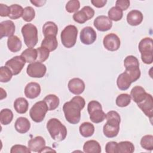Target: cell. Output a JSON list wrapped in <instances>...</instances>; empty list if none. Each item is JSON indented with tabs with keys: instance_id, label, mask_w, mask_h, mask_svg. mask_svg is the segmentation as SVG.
Here are the masks:
<instances>
[{
	"instance_id": "12",
	"label": "cell",
	"mask_w": 153,
	"mask_h": 153,
	"mask_svg": "<svg viewBox=\"0 0 153 153\" xmlns=\"http://www.w3.org/2000/svg\"><path fill=\"white\" fill-rule=\"evenodd\" d=\"M97 34L94 29L90 26L84 27L80 32L79 38L81 42L85 45H90L96 40Z\"/></svg>"
},
{
	"instance_id": "21",
	"label": "cell",
	"mask_w": 153,
	"mask_h": 153,
	"mask_svg": "<svg viewBox=\"0 0 153 153\" xmlns=\"http://www.w3.org/2000/svg\"><path fill=\"white\" fill-rule=\"evenodd\" d=\"M16 130L21 134L27 133L30 128V123L26 117H19L14 124Z\"/></svg>"
},
{
	"instance_id": "43",
	"label": "cell",
	"mask_w": 153,
	"mask_h": 153,
	"mask_svg": "<svg viewBox=\"0 0 153 153\" xmlns=\"http://www.w3.org/2000/svg\"><path fill=\"white\" fill-rule=\"evenodd\" d=\"M11 153H30L31 151L29 149L28 147H26L25 145H13L10 149Z\"/></svg>"
},
{
	"instance_id": "39",
	"label": "cell",
	"mask_w": 153,
	"mask_h": 153,
	"mask_svg": "<svg viewBox=\"0 0 153 153\" xmlns=\"http://www.w3.org/2000/svg\"><path fill=\"white\" fill-rule=\"evenodd\" d=\"M11 71L7 66H1L0 68V81L1 82H9L13 76Z\"/></svg>"
},
{
	"instance_id": "48",
	"label": "cell",
	"mask_w": 153,
	"mask_h": 153,
	"mask_svg": "<svg viewBox=\"0 0 153 153\" xmlns=\"http://www.w3.org/2000/svg\"><path fill=\"white\" fill-rule=\"evenodd\" d=\"M91 3L96 8H102L107 3L106 0H91Z\"/></svg>"
},
{
	"instance_id": "8",
	"label": "cell",
	"mask_w": 153,
	"mask_h": 153,
	"mask_svg": "<svg viewBox=\"0 0 153 153\" xmlns=\"http://www.w3.org/2000/svg\"><path fill=\"white\" fill-rule=\"evenodd\" d=\"M46 66L39 62H35L30 63L26 68V73L32 78H42L46 74Z\"/></svg>"
},
{
	"instance_id": "40",
	"label": "cell",
	"mask_w": 153,
	"mask_h": 153,
	"mask_svg": "<svg viewBox=\"0 0 153 153\" xmlns=\"http://www.w3.org/2000/svg\"><path fill=\"white\" fill-rule=\"evenodd\" d=\"M35 17V10L30 6L26 7L23 10V13L22 15V18L23 20L26 22H30Z\"/></svg>"
},
{
	"instance_id": "1",
	"label": "cell",
	"mask_w": 153,
	"mask_h": 153,
	"mask_svg": "<svg viewBox=\"0 0 153 153\" xmlns=\"http://www.w3.org/2000/svg\"><path fill=\"white\" fill-rule=\"evenodd\" d=\"M85 105L84 99L79 96H74L70 101L65 102L63 111L66 121L72 124H78L81 119V111Z\"/></svg>"
},
{
	"instance_id": "2",
	"label": "cell",
	"mask_w": 153,
	"mask_h": 153,
	"mask_svg": "<svg viewBox=\"0 0 153 153\" xmlns=\"http://www.w3.org/2000/svg\"><path fill=\"white\" fill-rule=\"evenodd\" d=\"M106 123L103 126V132L108 138L116 137L120 131L121 117L120 114L115 111H110L106 114Z\"/></svg>"
},
{
	"instance_id": "17",
	"label": "cell",
	"mask_w": 153,
	"mask_h": 153,
	"mask_svg": "<svg viewBox=\"0 0 153 153\" xmlns=\"http://www.w3.org/2000/svg\"><path fill=\"white\" fill-rule=\"evenodd\" d=\"M16 26L13 21L8 20L0 23V38L4 37H10L15 32Z\"/></svg>"
},
{
	"instance_id": "42",
	"label": "cell",
	"mask_w": 153,
	"mask_h": 153,
	"mask_svg": "<svg viewBox=\"0 0 153 153\" xmlns=\"http://www.w3.org/2000/svg\"><path fill=\"white\" fill-rule=\"evenodd\" d=\"M36 50L38 52V62L42 63L45 62L48 58L50 55V51L47 48L41 46L37 48Z\"/></svg>"
},
{
	"instance_id": "30",
	"label": "cell",
	"mask_w": 153,
	"mask_h": 153,
	"mask_svg": "<svg viewBox=\"0 0 153 153\" xmlns=\"http://www.w3.org/2000/svg\"><path fill=\"white\" fill-rule=\"evenodd\" d=\"M79 131L81 136L84 137H88L94 134V127L91 123L84 122L80 125Z\"/></svg>"
},
{
	"instance_id": "36",
	"label": "cell",
	"mask_w": 153,
	"mask_h": 153,
	"mask_svg": "<svg viewBox=\"0 0 153 153\" xmlns=\"http://www.w3.org/2000/svg\"><path fill=\"white\" fill-rule=\"evenodd\" d=\"M108 18L112 21L117 22L123 18V11L117 7H112L111 8L108 13Z\"/></svg>"
},
{
	"instance_id": "38",
	"label": "cell",
	"mask_w": 153,
	"mask_h": 153,
	"mask_svg": "<svg viewBox=\"0 0 153 153\" xmlns=\"http://www.w3.org/2000/svg\"><path fill=\"white\" fill-rule=\"evenodd\" d=\"M140 145L146 150L152 151L153 149V136L151 134L143 136L140 140Z\"/></svg>"
},
{
	"instance_id": "9",
	"label": "cell",
	"mask_w": 153,
	"mask_h": 153,
	"mask_svg": "<svg viewBox=\"0 0 153 153\" xmlns=\"http://www.w3.org/2000/svg\"><path fill=\"white\" fill-rule=\"evenodd\" d=\"M26 63L25 59L20 55L7 60L5 65L11 71L13 75H17L20 73Z\"/></svg>"
},
{
	"instance_id": "7",
	"label": "cell",
	"mask_w": 153,
	"mask_h": 153,
	"mask_svg": "<svg viewBox=\"0 0 153 153\" xmlns=\"http://www.w3.org/2000/svg\"><path fill=\"white\" fill-rule=\"evenodd\" d=\"M48 111V106L44 100L36 102L29 111L31 119L35 123L42 122Z\"/></svg>"
},
{
	"instance_id": "50",
	"label": "cell",
	"mask_w": 153,
	"mask_h": 153,
	"mask_svg": "<svg viewBox=\"0 0 153 153\" xmlns=\"http://www.w3.org/2000/svg\"><path fill=\"white\" fill-rule=\"evenodd\" d=\"M56 152V151L54 150L53 149L51 148L50 147L48 146H44L40 151V152Z\"/></svg>"
},
{
	"instance_id": "47",
	"label": "cell",
	"mask_w": 153,
	"mask_h": 153,
	"mask_svg": "<svg viewBox=\"0 0 153 153\" xmlns=\"http://www.w3.org/2000/svg\"><path fill=\"white\" fill-rule=\"evenodd\" d=\"M141 59L145 64H151L153 62V53L141 54Z\"/></svg>"
},
{
	"instance_id": "33",
	"label": "cell",
	"mask_w": 153,
	"mask_h": 153,
	"mask_svg": "<svg viewBox=\"0 0 153 153\" xmlns=\"http://www.w3.org/2000/svg\"><path fill=\"white\" fill-rule=\"evenodd\" d=\"M13 118V113L10 109H3L0 112V122L2 125H8Z\"/></svg>"
},
{
	"instance_id": "26",
	"label": "cell",
	"mask_w": 153,
	"mask_h": 153,
	"mask_svg": "<svg viewBox=\"0 0 153 153\" xmlns=\"http://www.w3.org/2000/svg\"><path fill=\"white\" fill-rule=\"evenodd\" d=\"M58 32V27L57 25L51 21L47 22L42 26V33L44 37L47 36H56Z\"/></svg>"
},
{
	"instance_id": "37",
	"label": "cell",
	"mask_w": 153,
	"mask_h": 153,
	"mask_svg": "<svg viewBox=\"0 0 153 153\" xmlns=\"http://www.w3.org/2000/svg\"><path fill=\"white\" fill-rule=\"evenodd\" d=\"M131 99V98L130 95L127 93H123L119 94L117 97L115 103L118 107H126L130 103Z\"/></svg>"
},
{
	"instance_id": "11",
	"label": "cell",
	"mask_w": 153,
	"mask_h": 153,
	"mask_svg": "<svg viewBox=\"0 0 153 153\" xmlns=\"http://www.w3.org/2000/svg\"><path fill=\"white\" fill-rule=\"evenodd\" d=\"M103 44L107 50L115 51L119 49L121 45V41L119 37L116 34L110 33L104 37Z\"/></svg>"
},
{
	"instance_id": "14",
	"label": "cell",
	"mask_w": 153,
	"mask_h": 153,
	"mask_svg": "<svg viewBox=\"0 0 153 153\" xmlns=\"http://www.w3.org/2000/svg\"><path fill=\"white\" fill-rule=\"evenodd\" d=\"M135 82L130 74L125 70V71L120 74L117 79V85L118 88L123 91L127 90L132 82Z\"/></svg>"
},
{
	"instance_id": "3",
	"label": "cell",
	"mask_w": 153,
	"mask_h": 153,
	"mask_svg": "<svg viewBox=\"0 0 153 153\" xmlns=\"http://www.w3.org/2000/svg\"><path fill=\"white\" fill-rule=\"evenodd\" d=\"M46 127L51 138L56 141H62L67 136L66 127L57 118H50L47 121Z\"/></svg>"
},
{
	"instance_id": "10",
	"label": "cell",
	"mask_w": 153,
	"mask_h": 153,
	"mask_svg": "<svg viewBox=\"0 0 153 153\" xmlns=\"http://www.w3.org/2000/svg\"><path fill=\"white\" fill-rule=\"evenodd\" d=\"M94 10L90 6H85L73 15V19L76 23L82 24L93 17Z\"/></svg>"
},
{
	"instance_id": "35",
	"label": "cell",
	"mask_w": 153,
	"mask_h": 153,
	"mask_svg": "<svg viewBox=\"0 0 153 153\" xmlns=\"http://www.w3.org/2000/svg\"><path fill=\"white\" fill-rule=\"evenodd\" d=\"M10 14L9 18L10 19L16 20L22 17L23 13V7L18 4H13L10 6Z\"/></svg>"
},
{
	"instance_id": "22",
	"label": "cell",
	"mask_w": 153,
	"mask_h": 153,
	"mask_svg": "<svg viewBox=\"0 0 153 153\" xmlns=\"http://www.w3.org/2000/svg\"><path fill=\"white\" fill-rule=\"evenodd\" d=\"M146 94L147 93L145 90L142 87L139 85L134 86L130 91L131 98L137 104L143 100L145 99Z\"/></svg>"
},
{
	"instance_id": "6",
	"label": "cell",
	"mask_w": 153,
	"mask_h": 153,
	"mask_svg": "<svg viewBox=\"0 0 153 153\" xmlns=\"http://www.w3.org/2000/svg\"><path fill=\"white\" fill-rule=\"evenodd\" d=\"M87 111L90 120L94 123H102L105 119L106 114L102 110L100 103L97 100H91L88 103Z\"/></svg>"
},
{
	"instance_id": "16",
	"label": "cell",
	"mask_w": 153,
	"mask_h": 153,
	"mask_svg": "<svg viewBox=\"0 0 153 153\" xmlns=\"http://www.w3.org/2000/svg\"><path fill=\"white\" fill-rule=\"evenodd\" d=\"M68 87L71 93L75 95H79L85 90V83L80 78H74L70 79L68 84Z\"/></svg>"
},
{
	"instance_id": "19",
	"label": "cell",
	"mask_w": 153,
	"mask_h": 153,
	"mask_svg": "<svg viewBox=\"0 0 153 153\" xmlns=\"http://www.w3.org/2000/svg\"><path fill=\"white\" fill-rule=\"evenodd\" d=\"M45 140L42 136H38L30 139L27 143L29 149L33 152H40L41 150L45 146Z\"/></svg>"
},
{
	"instance_id": "31",
	"label": "cell",
	"mask_w": 153,
	"mask_h": 153,
	"mask_svg": "<svg viewBox=\"0 0 153 153\" xmlns=\"http://www.w3.org/2000/svg\"><path fill=\"white\" fill-rule=\"evenodd\" d=\"M21 56L25 59L26 63L35 62L38 57V52L36 49L33 48H27L21 54Z\"/></svg>"
},
{
	"instance_id": "45",
	"label": "cell",
	"mask_w": 153,
	"mask_h": 153,
	"mask_svg": "<svg viewBox=\"0 0 153 153\" xmlns=\"http://www.w3.org/2000/svg\"><path fill=\"white\" fill-rule=\"evenodd\" d=\"M130 2L128 0H117L115 2V7L119 8L122 11H125L130 7Z\"/></svg>"
},
{
	"instance_id": "44",
	"label": "cell",
	"mask_w": 153,
	"mask_h": 153,
	"mask_svg": "<svg viewBox=\"0 0 153 153\" xmlns=\"http://www.w3.org/2000/svg\"><path fill=\"white\" fill-rule=\"evenodd\" d=\"M118 143L114 141L108 142L105 146V152L106 153H117Z\"/></svg>"
},
{
	"instance_id": "20",
	"label": "cell",
	"mask_w": 153,
	"mask_h": 153,
	"mask_svg": "<svg viewBox=\"0 0 153 153\" xmlns=\"http://www.w3.org/2000/svg\"><path fill=\"white\" fill-rule=\"evenodd\" d=\"M143 19L142 13L137 10H133L130 11L127 15V23L133 26L140 25Z\"/></svg>"
},
{
	"instance_id": "23",
	"label": "cell",
	"mask_w": 153,
	"mask_h": 153,
	"mask_svg": "<svg viewBox=\"0 0 153 153\" xmlns=\"http://www.w3.org/2000/svg\"><path fill=\"white\" fill-rule=\"evenodd\" d=\"M139 50L140 54L153 53V41L149 37L142 39L139 43Z\"/></svg>"
},
{
	"instance_id": "51",
	"label": "cell",
	"mask_w": 153,
	"mask_h": 153,
	"mask_svg": "<svg viewBox=\"0 0 153 153\" xmlns=\"http://www.w3.org/2000/svg\"><path fill=\"white\" fill-rule=\"evenodd\" d=\"M0 90H1V98H0V99L2 100L3 99H4L7 97V93L2 88H1Z\"/></svg>"
},
{
	"instance_id": "34",
	"label": "cell",
	"mask_w": 153,
	"mask_h": 153,
	"mask_svg": "<svg viewBox=\"0 0 153 153\" xmlns=\"http://www.w3.org/2000/svg\"><path fill=\"white\" fill-rule=\"evenodd\" d=\"M124 66L126 69H137L139 68V62L135 56L130 55L124 59Z\"/></svg>"
},
{
	"instance_id": "46",
	"label": "cell",
	"mask_w": 153,
	"mask_h": 153,
	"mask_svg": "<svg viewBox=\"0 0 153 153\" xmlns=\"http://www.w3.org/2000/svg\"><path fill=\"white\" fill-rule=\"evenodd\" d=\"M10 14V7L4 4H0V16L1 17H9Z\"/></svg>"
},
{
	"instance_id": "32",
	"label": "cell",
	"mask_w": 153,
	"mask_h": 153,
	"mask_svg": "<svg viewBox=\"0 0 153 153\" xmlns=\"http://www.w3.org/2000/svg\"><path fill=\"white\" fill-rule=\"evenodd\" d=\"M134 151V146L129 141H121L117 144V153H132Z\"/></svg>"
},
{
	"instance_id": "13",
	"label": "cell",
	"mask_w": 153,
	"mask_h": 153,
	"mask_svg": "<svg viewBox=\"0 0 153 153\" xmlns=\"http://www.w3.org/2000/svg\"><path fill=\"white\" fill-rule=\"evenodd\" d=\"M146 116L151 120L153 115V98L152 96L147 93L145 99L137 104Z\"/></svg>"
},
{
	"instance_id": "5",
	"label": "cell",
	"mask_w": 153,
	"mask_h": 153,
	"mask_svg": "<svg viewBox=\"0 0 153 153\" xmlns=\"http://www.w3.org/2000/svg\"><path fill=\"white\" fill-rule=\"evenodd\" d=\"M77 27L72 25L66 26L60 34L61 42L64 47L68 48L73 47L76 42L78 35Z\"/></svg>"
},
{
	"instance_id": "15",
	"label": "cell",
	"mask_w": 153,
	"mask_h": 153,
	"mask_svg": "<svg viewBox=\"0 0 153 153\" xmlns=\"http://www.w3.org/2000/svg\"><path fill=\"white\" fill-rule=\"evenodd\" d=\"M94 26L101 32H105L111 29L112 26V22L108 17L103 15L97 16L94 20Z\"/></svg>"
},
{
	"instance_id": "41",
	"label": "cell",
	"mask_w": 153,
	"mask_h": 153,
	"mask_svg": "<svg viewBox=\"0 0 153 153\" xmlns=\"http://www.w3.org/2000/svg\"><path fill=\"white\" fill-rule=\"evenodd\" d=\"M80 7V2L78 0H70L69 1L65 6L66 11L69 13H76L78 11Z\"/></svg>"
},
{
	"instance_id": "25",
	"label": "cell",
	"mask_w": 153,
	"mask_h": 153,
	"mask_svg": "<svg viewBox=\"0 0 153 153\" xmlns=\"http://www.w3.org/2000/svg\"><path fill=\"white\" fill-rule=\"evenodd\" d=\"M22 46L20 39L16 35H12L7 39V47L8 50L13 53H16L21 50Z\"/></svg>"
},
{
	"instance_id": "28",
	"label": "cell",
	"mask_w": 153,
	"mask_h": 153,
	"mask_svg": "<svg viewBox=\"0 0 153 153\" xmlns=\"http://www.w3.org/2000/svg\"><path fill=\"white\" fill-rule=\"evenodd\" d=\"M28 107L29 103L24 97H18L14 102V108L19 114H25L28 110Z\"/></svg>"
},
{
	"instance_id": "18",
	"label": "cell",
	"mask_w": 153,
	"mask_h": 153,
	"mask_svg": "<svg viewBox=\"0 0 153 153\" xmlns=\"http://www.w3.org/2000/svg\"><path fill=\"white\" fill-rule=\"evenodd\" d=\"M41 86L35 82H30L27 84L25 88V94L28 99H33L36 98L41 93Z\"/></svg>"
},
{
	"instance_id": "29",
	"label": "cell",
	"mask_w": 153,
	"mask_h": 153,
	"mask_svg": "<svg viewBox=\"0 0 153 153\" xmlns=\"http://www.w3.org/2000/svg\"><path fill=\"white\" fill-rule=\"evenodd\" d=\"M43 100L46 103L48 111L55 110L59 106L60 103L59 98L53 94L47 95Z\"/></svg>"
},
{
	"instance_id": "27",
	"label": "cell",
	"mask_w": 153,
	"mask_h": 153,
	"mask_svg": "<svg viewBox=\"0 0 153 153\" xmlns=\"http://www.w3.org/2000/svg\"><path fill=\"white\" fill-rule=\"evenodd\" d=\"M41 47H44L49 50V51H54L58 46V42L56 36H47L44 37L41 42Z\"/></svg>"
},
{
	"instance_id": "49",
	"label": "cell",
	"mask_w": 153,
	"mask_h": 153,
	"mask_svg": "<svg viewBox=\"0 0 153 153\" xmlns=\"http://www.w3.org/2000/svg\"><path fill=\"white\" fill-rule=\"evenodd\" d=\"M32 4H33L35 7H42L43 5H44V4L46 3V1L45 0H33V1H30Z\"/></svg>"
},
{
	"instance_id": "4",
	"label": "cell",
	"mask_w": 153,
	"mask_h": 153,
	"mask_svg": "<svg viewBox=\"0 0 153 153\" xmlns=\"http://www.w3.org/2000/svg\"><path fill=\"white\" fill-rule=\"evenodd\" d=\"M21 32L25 45L28 48H33L38 40L36 27L32 23H27L23 26Z\"/></svg>"
},
{
	"instance_id": "24",
	"label": "cell",
	"mask_w": 153,
	"mask_h": 153,
	"mask_svg": "<svg viewBox=\"0 0 153 153\" xmlns=\"http://www.w3.org/2000/svg\"><path fill=\"white\" fill-rule=\"evenodd\" d=\"M83 151L86 153H100L102 149L100 145L97 141L90 140L84 143Z\"/></svg>"
}]
</instances>
